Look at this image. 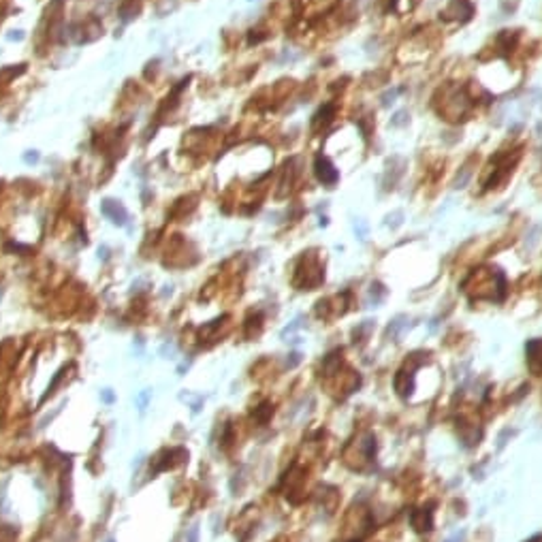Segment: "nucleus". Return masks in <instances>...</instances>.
Here are the masks:
<instances>
[{
  "label": "nucleus",
  "mask_w": 542,
  "mask_h": 542,
  "mask_svg": "<svg viewBox=\"0 0 542 542\" xmlns=\"http://www.w3.org/2000/svg\"><path fill=\"white\" fill-rule=\"evenodd\" d=\"M316 175L322 184H327V186H333V184L339 179V173H337V169L324 158V156H318L316 158Z\"/></svg>",
  "instance_id": "nucleus-1"
},
{
  "label": "nucleus",
  "mask_w": 542,
  "mask_h": 542,
  "mask_svg": "<svg viewBox=\"0 0 542 542\" xmlns=\"http://www.w3.org/2000/svg\"><path fill=\"white\" fill-rule=\"evenodd\" d=\"M101 209H103V213L105 216L111 220V222H116V224H126V209L120 205V203H116V201H111V198H107V201H103V205H101Z\"/></svg>",
  "instance_id": "nucleus-2"
},
{
  "label": "nucleus",
  "mask_w": 542,
  "mask_h": 542,
  "mask_svg": "<svg viewBox=\"0 0 542 542\" xmlns=\"http://www.w3.org/2000/svg\"><path fill=\"white\" fill-rule=\"evenodd\" d=\"M469 177H472V167H469V165H465V167L459 171L457 179H455V188H463L465 184L469 182Z\"/></svg>",
  "instance_id": "nucleus-3"
},
{
  "label": "nucleus",
  "mask_w": 542,
  "mask_h": 542,
  "mask_svg": "<svg viewBox=\"0 0 542 542\" xmlns=\"http://www.w3.org/2000/svg\"><path fill=\"white\" fill-rule=\"evenodd\" d=\"M408 118H410V116H408V111H399V113H395V118L391 120V124H393V126H404V124L408 122Z\"/></svg>",
  "instance_id": "nucleus-4"
},
{
  "label": "nucleus",
  "mask_w": 542,
  "mask_h": 542,
  "mask_svg": "<svg viewBox=\"0 0 542 542\" xmlns=\"http://www.w3.org/2000/svg\"><path fill=\"white\" fill-rule=\"evenodd\" d=\"M397 94H399V90H393V92H387V94H384V96H382V105H384V107H389L391 103H395V96H397Z\"/></svg>",
  "instance_id": "nucleus-5"
},
{
  "label": "nucleus",
  "mask_w": 542,
  "mask_h": 542,
  "mask_svg": "<svg viewBox=\"0 0 542 542\" xmlns=\"http://www.w3.org/2000/svg\"><path fill=\"white\" fill-rule=\"evenodd\" d=\"M188 542H198V527L192 525L190 532H188Z\"/></svg>",
  "instance_id": "nucleus-6"
},
{
  "label": "nucleus",
  "mask_w": 542,
  "mask_h": 542,
  "mask_svg": "<svg viewBox=\"0 0 542 542\" xmlns=\"http://www.w3.org/2000/svg\"><path fill=\"white\" fill-rule=\"evenodd\" d=\"M24 160H26V162H37V160H39V154H37V152L26 154V156H24Z\"/></svg>",
  "instance_id": "nucleus-7"
},
{
  "label": "nucleus",
  "mask_w": 542,
  "mask_h": 542,
  "mask_svg": "<svg viewBox=\"0 0 542 542\" xmlns=\"http://www.w3.org/2000/svg\"><path fill=\"white\" fill-rule=\"evenodd\" d=\"M109 542H111V540H109Z\"/></svg>",
  "instance_id": "nucleus-8"
}]
</instances>
